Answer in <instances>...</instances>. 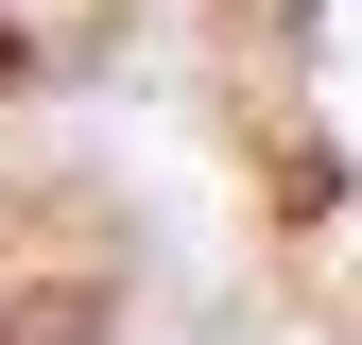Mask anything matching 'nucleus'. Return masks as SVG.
<instances>
[{
    "mask_svg": "<svg viewBox=\"0 0 362 345\" xmlns=\"http://www.w3.org/2000/svg\"><path fill=\"white\" fill-rule=\"evenodd\" d=\"M121 0H0V86H35V69H69L86 35H104Z\"/></svg>",
    "mask_w": 362,
    "mask_h": 345,
    "instance_id": "3",
    "label": "nucleus"
},
{
    "mask_svg": "<svg viewBox=\"0 0 362 345\" xmlns=\"http://www.w3.org/2000/svg\"><path fill=\"white\" fill-rule=\"evenodd\" d=\"M104 293H121V225L0 172V345H86Z\"/></svg>",
    "mask_w": 362,
    "mask_h": 345,
    "instance_id": "2",
    "label": "nucleus"
},
{
    "mask_svg": "<svg viewBox=\"0 0 362 345\" xmlns=\"http://www.w3.org/2000/svg\"><path fill=\"white\" fill-rule=\"evenodd\" d=\"M207 104L259 259L328 328H362V0H207Z\"/></svg>",
    "mask_w": 362,
    "mask_h": 345,
    "instance_id": "1",
    "label": "nucleus"
}]
</instances>
